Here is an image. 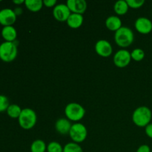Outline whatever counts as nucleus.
I'll return each instance as SVG.
<instances>
[{"mask_svg": "<svg viewBox=\"0 0 152 152\" xmlns=\"http://www.w3.org/2000/svg\"><path fill=\"white\" fill-rule=\"evenodd\" d=\"M145 133L149 138L152 139V123H149L145 127Z\"/></svg>", "mask_w": 152, "mask_h": 152, "instance_id": "cd10ccee", "label": "nucleus"}, {"mask_svg": "<svg viewBox=\"0 0 152 152\" xmlns=\"http://www.w3.org/2000/svg\"><path fill=\"white\" fill-rule=\"evenodd\" d=\"M48 152H63V147L56 141L50 142L47 145Z\"/></svg>", "mask_w": 152, "mask_h": 152, "instance_id": "5701e85b", "label": "nucleus"}, {"mask_svg": "<svg viewBox=\"0 0 152 152\" xmlns=\"http://www.w3.org/2000/svg\"><path fill=\"white\" fill-rule=\"evenodd\" d=\"M129 4H128L127 1L125 0H119V1H116L114 5V12L118 16H123V15L126 14L127 12L129 11Z\"/></svg>", "mask_w": 152, "mask_h": 152, "instance_id": "a211bd4d", "label": "nucleus"}, {"mask_svg": "<svg viewBox=\"0 0 152 152\" xmlns=\"http://www.w3.org/2000/svg\"><path fill=\"white\" fill-rule=\"evenodd\" d=\"M18 122L20 127L25 130L33 129L37 122V113L31 108H23L20 116L18 118Z\"/></svg>", "mask_w": 152, "mask_h": 152, "instance_id": "20e7f679", "label": "nucleus"}, {"mask_svg": "<svg viewBox=\"0 0 152 152\" xmlns=\"http://www.w3.org/2000/svg\"><path fill=\"white\" fill-rule=\"evenodd\" d=\"M25 0H13V3H14L15 4H16L17 6L21 5L22 4H25Z\"/></svg>", "mask_w": 152, "mask_h": 152, "instance_id": "c756f323", "label": "nucleus"}, {"mask_svg": "<svg viewBox=\"0 0 152 152\" xmlns=\"http://www.w3.org/2000/svg\"><path fill=\"white\" fill-rule=\"evenodd\" d=\"M22 111V109L19 105H16V104H11V105H9L6 112L10 118L18 119L20 116Z\"/></svg>", "mask_w": 152, "mask_h": 152, "instance_id": "6ab92c4d", "label": "nucleus"}, {"mask_svg": "<svg viewBox=\"0 0 152 152\" xmlns=\"http://www.w3.org/2000/svg\"><path fill=\"white\" fill-rule=\"evenodd\" d=\"M134 40L133 31L129 27H122L114 34V41L120 48H127L132 45Z\"/></svg>", "mask_w": 152, "mask_h": 152, "instance_id": "f03ea898", "label": "nucleus"}, {"mask_svg": "<svg viewBox=\"0 0 152 152\" xmlns=\"http://www.w3.org/2000/svg\"><path fill=\"white\" fill-rule=\"evenodd\" d=\"M69 136L73 142L81 143L84 142L88 136L87 128L85 125L80 123H76L72 125L69 132Z\"/></svg>", "mask_w": 152, "mask_h": 152, "instance_id": "423d86ee", "label": "nucleus"}, {"mask_svg": "<svg viewBox=\"0 0 152 152\" xmlns=\"http://www.w3.org/2000/svg\"><path fill=\"white\" fill-rule=\"evenodd\" d=\"M129 7L132 9H138L140 8L145 4L144 0H126Z\"/></svg>", "mask_w": 152, "mask_h": 152, "instance_id": "393cba45", "label": "nucleus"}, {"mask_svg": "<svg viewBox=\"0 0 152 152\" xmlns=\"http://www.w3.org/2000/svg\"><path fill=\"white\" fill-rule=\"evenodd\" d=\"M66 4L73 13L83 15L87 10V2L85 0H68Z\"/></svg>", "mask_w": 152, "mask_h": 152, "instance_id": "f8f14e48", "label": "nucleus"}, {"mask_svg": "<svg viewBox=\"0 0 152 152\" xmlns=\"http://www.w3.org/2000/svg\"><path fill=\"white\" fill-rule=\"evenodd\" d=\"M46 151H47V145L45 142L42 140H36L31 143V152H45Z\"/></svg>", "mask_w": 152, "mask_h": 152, "instance_id": "aec40b11", "label": "nucleus"}, {"mask_svg": "<svg viewBox=\"0 0 152 152\" xmlns=\"http://www.w3.org/2000/svg\"><path fill=\"white\" fill-rule=\"evenodd\" d=\"M151 152H152V151H151Z\"/></svg>", "mask_w": 152, "mask_h": 152, "instance_id": "7c9ffc66", "label": "nucleus"}, {"mask_svg": "<svg viewBox=\"0 0 152 152\" xmlns=\"http://www.w3.org/2000/svg\"><path fill=\"white\" fill-rule=\"evenodd\" d=\"M10 105L8 98L4 95L0 94V113L7 111Z\"/></svg>", "mask_w": 152, "mask_h": 152, "instance_id": "b1692460", "label": "nucleus"}, {"mask_svg": "<svg viewBox=\"0 0 152 152\" xmlns=\"http://www.w3.org/2000/svg\"><path fill=\"white\" fill-rule=\"evenodd\" d=\"M105 26L108 30L116 32L122 28V20L118 16H110L105 20Z\"/></svg>", "mask_w": 152, "mask_h": 152, "instance_id": "2eb2a0df", "label": "nucleus"}, {"mask_svg": "<svg viewBox=\"0 0 152 152\" xmlns=\"http://www.w3.org/2000/svg\"><path fill=\"white\" fill-rule=\"evenodd\" d=\"M25 5L28 10L33 13H37L42 10L44 4L42 0H25Z\"/></svg>", "mask_w": 152, "mask_h": 152, "instance_id": "f3484780", "label": "nucleus"}, {"mask_svg": "<svg viewBox=\"0 0 152 152\" xmlns=\"http://www.w3.org/2000/svg\"><path fill=\"white\" fill-rule=\"evenodd\" d=\"M1 34L5 42H13L16 41V38H17V31L13 25L12 26L3 27Z\"/></svg>", "mask_w": 152, "mask_h": 152, "instance_id": "4468645a", "label": "nucleus"}, {"mask_svg": "<svg viewBox=\"0 0 152 152\" xmlns=\"http://www.w3.org/2000/svg\"><path fill=\"white\" fill-rule=\"evenodd\" d=\"M65 117L70 121L79 122L83 120L86 115V109L80 104L77 102H70L65 108Z\"/></svg>", "mask_w": 152, "mask_h": 152, "instance_id": "39448f33", "label": "nucleus"}, {"mask_svg": "<svg viewBox=\"0 0 152 152\" xmlns=\"http://www.w3.org/2000/svg\"><path fill=\"white\" fill-rule=\"evenodd\" d=\"M43 4L46 7H54L57 4L56 0H44Z\"/></svg>", "mask_w": 152, "mask_h": 152, "instance_id": "a878e982", "label": "nucleus"}, {"mask_svg": "<svg viewBox=\"0 0 152 152\" xmlns=\"http://www.w3.org/2000/svg\"><path fill=\"white\" fill-rule=\"evenodd\" d=\"M96 53L102 57H109L113 53V48L111 43L106 39H99L94 46Z\"/></svg>", "mask_w": 152, "mask_h": 152, "instance_id": "6e6552de", "label": "nucleus"}, {"mask_svg": "<svg viewBox=\"0 0 152 152\" xmlns=\"http://www.w3.org/2000/svg\"><path fill=\"white\" fill-rule=\"evenodd\" d=\"M135 29L141 34H148L152 31V22L151 19L145 16L137 19L134 23Z\"/></svg>", "mask_w": 152, "mask_h": 152, "instance_id": "9b49d317", "label": "nucleus"}, {"mask_svg": "<svg viewBox=\"0 0 152 152\" xmlns=\"http://www.w3.org/2000/svg\"><path fill=\"white\" fill-rule=\"evenodd\" d=\"M16 15L13 10L4 8L0 10V25L3 27L12 26L16 21Z\"/></svg>", "mask_w": 152, "mask_h": 152, "instance_id": "9d476101", "label": "nucleus"}, {"mask_svg": "<svg viewBox=\"0 0 152 152\" xmlns=\"http://www.w3.org/2000/svg\"><path fill=\"white\" fill-rule=\"evenodd\" d=\"M72 125L69 120L65 117H62L56 120L55 123V129L60 134H69Z\"/></svg>", "mask_w": 152, "mask_h": 152, "instance_id": "ddd939ff", "label": "nucleus"}, {"mask_svg": "<svg viewBox=\"0 0 152 152\" xmlns=\"http://www.w3.org/2000/svg\"><path fill=\"white\" fill-rule=\"evenodd\" d=\"M151 110L145 105L137 107L132 114V121L135 126L140 128H145L148 126L151 123Z\"/></svg>", "mask_w": 152, "mask_h": 152, "instance_id": "f257e3e1", "label": "nucleus"}, {"mask_svg": "<svg viewBox=\"0 0 152 152\" xmlns=\"http://www.w3.org/2000/svg\"><path fill=\"white\" fill-rule=\"evenodd\" d=\"M136 152H151V150L149 145L143 144V145H141L140 146L138 147Z\"/></svg>", "mask_w": 152, "mask_h": 152, "instance_id": "bb28decb", "label": "nucleus"}, {"mask_svg": "<svg viewBox=\"0 0 152 152\" xmlns=\"http://www.w3.org/2000/svg\"><path fill=\"white\" fill-rule=\"evenodd\" d=\"M84 22V18L82 14H77V13H73L70 15L68 19H67L66 22L68 27L73 29H77L80 28L83 25Z\"/></svg>", "mask_w": 152, "mask_h": 152, "instance_id": "dca6fc26", "label": "nucleus"}, {"mask_svg": "<svg viewBox=\"0 0 152 152\" xmlns=\"http://www.w3.org/2000/svg\"><path fill=\"white\" fill-rule=\"evenodd\" d=\"M145 51L142 49L135 48L131 52V56H132V59L136 61V62H140L142 59L145 58Z\"/></svg>", "mask_w": 152, "mask_h": 152, "instance_id": "412c9836", "label": "nucleus"}, {"mask_svg": "<svg viewBox=\"0 0 152 152\" xmlns=\"http://www.w3.org/2000/svg\"><path fill=\"white\" fill-rule=\"evenodd\" d=\"M71 14V10L66 4H57L53 9V17L59 22H66Z\"/></svg>", "mask_w": 152, "mask_h": 152, "instance_id": "1a4fd4ad", "label": "nucleus"}, {"mask_svg": "<svg viewBox=\"0 0 152 152\" xmlns=\"http://www.w3.org/2000/svg\"><path fill=\"white\" fill-rule=\"evenodd\" d=\"M63 152H83L82 147L74 142H68L63 147Z\"/></svg>", "mask_w": 152, "mask_h": 152, "instance_id": "4be33fe9", "label": "nucleus"}, {"mask_svg": "<svg viewBox=\"0 0 152 152\" xmlns=\"http://www.w3.org/2000/svg\"><path fill=\"white\" fill-rule=\"evenodd\" d=\"M114 63L117 68H123L127 67L130 64L132 59L131 52L126 49H120L114 55Z\"/></svg>", "mask_w": 152, "mask_h": 152, "instance_id": "0eeeda50", "label": "nucleus"}, {"mask_svg": "<svg viewBox=\"0 0 152 152\" xmlns=\"http://www.w3.org/2000/svg\"><path fill=\"white\" fill-rule=\"evenodd\" d=\"M18 54V41L4 42L0 44V59L4 62L15 60Z\"/></svg>", "mask_w": 152, "mask_h": 152, "instance_id": "7ed1b4c3", "label": "nucleus"}, {"mask_svg": "<svg viewBox=\"0 0 152 152\" xmlns=\"http://www.w3.org/2000/svg\"><path fill=\"white\" fill-rule=\"evenodd\" d=\"M13 11H14L15 14L16 15V16H20V15H22V13H23V10H22V7H19V6H17L16 7H15Z\"/></svg>", "mask_w": 152, "mask_h": 152, "instance_id": "c85d7f7f", "label": "nucleus"}]
</instances>
